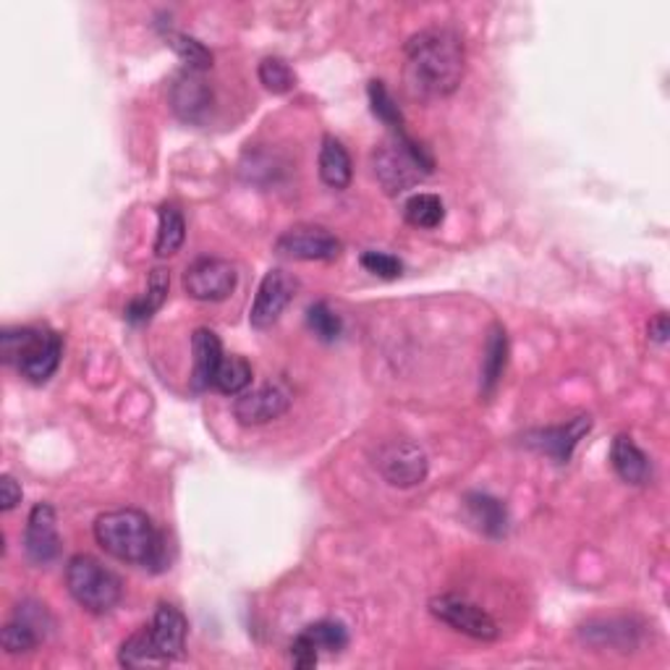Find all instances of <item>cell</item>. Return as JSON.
Returning a JSON list of instances; mask_svg holds the SVG:
<instances>
[{"label":"cell","mask_w":670,"mask_h":670,"mask_svg":"<svg viewBox=\"0 0 670 670\" xmlns=\"http://www.w3.org/2000/svg\"><path fill=\"white\" fill-rule=\"evenodd\" d=\"M296 291H299V281L294 275H288L286 270H270L265 273L262 283H259L255 305H252L249 325L255 331H268L270 325H275L278 318L286 312V307L294 301Z\"/></svg>","instance_id":"10"},{"label":"cell","mask_w":670,"mask_h":670,"mask_svg":"<svg viewBox=\"0 0 670 670\" xmlns=\"http://www.w3.org/2000/svg\"><path fill=\"white\" fill-rule=\"evenodd\" d=\"M670 335V325H668V314L666 312H657L653 320H649V338L655 340V344H666Z\"/></svg>","instance_id":"36"},{"label":"cell","mask_w":670,"mask_h":670,"mask_svg":"<svg viewBox=\"0 0 670 670\" xmlns=\"http://www.w3.org/2000/svg\"><path fill=\"white\" fill-rule=\"evenodd\" d=\"M275 252L286 259H301V262H333L344 252V244L322 226H294L275 239Z\"/></svg>","instance_id":"9"},{"label":"cell","mask_w":670,"mask_h":670,"mask_svg":"<svg viewBox=\"0 0 670 670\" xmlns=\"http://www.w3.org/2000/svg\"><path fill=\"white\" fill-rule=\"evenodd\" d=\"M610 464L626 485H644L649 477L647 453L629 435H616L610 446Z\"/></svg>","instance_id":"19"},{"label":"cell","mask_w":670,"mask_h":670,"mask_svg":"<svg viewBox=\"0 0 670 670\" xmlns=\"http://www.w3.org/2000/svg\"><path fill=\"white\" fill-rule=\"evenodd\" d=\"M407 87L414 98L438 100L459 90L464 79V42L451 29H422L409 37L407 48Z\"/></svg>","instance_id":"1"},{"label":"cell","mask_w":670,"mask_h":670,"mask_svg":"<svg viewBox=\"0 0 670 670\" xmlns=\"http://www.w3.org/2000/svg\"><path fill=\"white\" fill-rule=\"evenodd\" d=\"M157 239H155V255L157 257H170L183 246L186 239V223H183V215L176 205L163 202L157 207Z\"/></svg>","instance_id":"23"},{"label":"cell","mask_w":670,"mask_h":670,"mask_svg":"<svg viewBox=\"0 0 670 670\" xmlns=\"http://www.w3.org/2000/svg\"><path fill=\"white\" fill-rule=\"evenodd\" d=\"M24 550L27 558L35 566H48L50 561L59 558L61 537H59V518L50 503H37L29 511L27 532H24Z\"/></svg>","instance_id":"13"},{"label":"cell","mask_w":670,"mask_h":670,"mask_svg":"<svg viewBox=\"0 0 670 670\" xmlns=\"http://www.w3.org/2000/svg\"><path fill=\"white\" fill-rule=\"evenodd\" d=\"M307 325L322 344H333L340 331H344V322H340L338 314H335L325 301H314V305L307 309Z\"/></svg>","instance_id":"32"},{"label":"cell","mask_w":670,"mask_h":670,"mask_svg":"<svg viewBox=\"0 0 670 670\" xmlns=\"http://www.w3.org/2000/svg\"><path fill=\"white\" fill-rule=\"evenodd\" d=\"M581 640L592 647H616L621 653H629L631 647H636L640 642V629H634V623L626 621V618H613V621H600L590 623L579 631Z\"/></svg>","instance_id":"20"},{"label":"cell","mask_w":670,"mask_h":670,"mask_svg":"<svg viewBox=\"0 0 670 670\" xmlns=\"http://www.w3.org/2000/svg\"><path fill=\"white\" fill-rule=\"evenodd\" d=\"M166 42L170 48H173V53L179 55L183 61V66L189 68V72H207V68L212 66V53L207 50L197 37L186 35V31H166Z\"/></svg>","instance_id":"26"},{"label":"cell","mask_w":670,"mask_h":670,"mask_svg":"<svg viewBox=\"0 0 670 670\" xmlns=\"http://www.w3.org/2000/svg\"><path fill=\"white\" fill-rule=\"evenodd\" d=\"M252 383V364L244 357H223L215 372L212 388L226 396H242Z\"/></svg>","instance_id":"27"},{"label":"cell","mask_w":670,"mask_h":670,"mask_svg":"<svg viewBox=\"0 0 670 670\" xmlns=\"http://www.w3.org/2000/svg\"><path fill=\"white\" fill-rule=\"evenodd\" d=\"M403 218H407V223L414 226V229L433 231L446 220V205H442L438 194H412V197L407 199V205H403Z\"/></svg>","instance_id":"24"},{"label":"cell","mask_w":670,"mask_h":670,"mask_svg":"<svg viewBox=\"0 0 670 670\" xmlns=\"http://www.w3.org/2000/svg\"><path fill=\"white\" fill-rule=\"evenodd\" d=\"M168 291H170V275L168 270L155 268L153 273L147 278V291H144L139 299L131 301L129 307H126V320L129 322H147L153 320V314L166 305L168 299Z\"/></svg>","instance_id":"22"},{"label":"cell","mask_w":670,"mask_h":670,"mask_svg":"<svg viewBox=\"0 0 670 670\" xmlns=\"http://www.w3.org/2000/svg\"><path fill=\"white\" fill-rule=\"evenodd\" d=\"M505 362H508V335H505L503 325H492L488 344H485L482 377H479V390H482L485 398H492L498 385H501Z\"/></svg>","instance_id":"21"},{"label":"cell","mask_w":670,"mask_h":670,"mask_svg":"<svg viewBox=\"0 0 670 670\" xmlns=\"http://www.w3.org/2000/svg\"><path fill=\"white\" fill-rule=\"evenodd\" d=\"M377 472L383 474V479L394 488L409 490L416 488L427 479L429 461L427 453L412 440H390L381 446L375 456Z\"/></svg>","instance_id":"7"},{"label":"cell","mask_w":670,"mask_h":670,"mask_svg":"<svg viewBox=\"0 0 670 670\" xmlns=\"http://www.w3.org/2000/svg\"><path fill=\"white\" fill-rule=\"evenodd\" d=\"M42 640H46V636H42L29 621H24V618H18V616L14 618V621L5 623L3 631H0V644H3V649L9 655L31 653V649H35Z\"/></svg>","instance_id":"29"},{"label":"cell","mask_w":670,"mask_h":670,"mask_svg":"<svg viewBox=\"0 0 670 670\" xmlns=\"http://www.w3.org/2000/svg\"><path fill=\"white\" fill-rule=\"evenodd\" d=\"M170 107L186 124H205L212 111V90L202 74L183 72L170 85Z\"/></svg>","instance_id":"14"},{"label":"cell","mask_w":670,"mask_h":670,"mask_svg":"<svg viewBox=\"0 0 670 670\" xmlns=\"http://www.w3.org/2000/svg\"><path fill=\"white\" fill-rule=\"evenodd\" d=\"M372 170L385 192L396 197L433 173L435 157L425 144L409 137L407 129L390 131V137L372 150Z\"/></svg>","instance_id":"3"},{"label":"cell","mask_w":670,"mask_h":670,"mask_svg":"<svg viewBox=\"0 0 670 670\" xmlns=\"http://www.w3.org/2000/svg\"><path fill=\"white\" fill-rule=\"evenodd\" d=\"M68 594L77 600L85 610L103 616L121 603L124 584L111 568H105L92 555H74L66 566Z\"/></svg>","instance_id":"5"},{"label":"cell","mask_w":670,"mask_h":670,"mask_svg":"<svg viewBox=\"0 0 670 670\" xmlns=\"http://www.w3.org/2000/svg\"><path fill=\"white\" fill-rule=\"evenodd\" d=\"M18 503H22V485H18L11 474H3V477H0V508L9 514Z\"/></svg>","instance_id":"35"},{"label":"cell","mask_w":670,"mask_h":670,"mask_svg":"<svg viewBox=\"0 0 670 670\" xmlns=\"http://www.w3.org/2000/svg\"><path fill=\"white\" fill-rule=\"evenodd\" d=\"M192 353H194V370H192V390L202 394L210 390L215 383V372L223 362V344H220L218 333L210 327H197L192 335Z\"/></svg>","instance_id":"16"},{"label":"cell","mask_w":670,"mask_h":670,"mask_svg":"<svg viewBox=\"0 0 670 670\" xmlns=\"http://www.w3.org/2000/svg\"><path fill=\"white\" fill-rule=\"evenodd\" d=\"M366 98H370V107L372 113H375V118H381L385 126H390V131H401L403 126H407L401 107H398L394 94L388 92V87H385L383 81H370Z\"/></svg>","instance_id":"30"},{"label":"cell","mask_w":670,"mask_h":670,"mask_svg":"<svg viewBox=\"0 0 670 670\" xmlns=\"http://www.w3.org/2000/svg\"><path fill=\"white\" fill-rule=\"evenodd\" d=\"M590 429H592V416L579 414L574 416L571 422H566V425L532 429L524 442H527L529 448H534V451L558 461V464H568L579 442L584 440V435H590Z\"/></svg>","instance_id":"12"},{"label":"cell","mask_w":670,"mask_h":670,"mask_svg":"<svg viewBox=\"0 0 670 670\" xmlns=\"http://www.w3.org/2000/svg\"><path fill=\"white\" fill-rule=\"evenodd\" d=\"M362 268L370 270L372 275L385 278V281H394L403 273V262L394 255H385V252H364L362 255Z\"/></svg>","instance_id":"33"},{"label":"cell","mask_w":670,"mask_h":670,"mask_svg":"<svg viewBox=\"0 0 670 670\" xmlns=\"http://www.w3.org/2000/svg\"><path fill=\"white\" fill-rule=\"evenodd\" d=\"M186 616L170 603L157 605L153 623H150V636H153V644L157 655L163 657V662L181 660L183 653H186Z\"/></svg>","instance_id":"15"},{"label":"cell","mask_w":670,"mask_h":670,"mask_svg":"<svg viewBox=\"0 0 670 670\" xmlns=\"http://www.w3.org/2000/svg\"><path fill=\"white\" fill-rule=\"evenodd\" d=\"M0 357L14 364L29 383H48L63 357L61 335L50 327H14L0 335Z\"/></svg>","instance_id":"4"},{"label":"cell","mask_w":670,"mask_h":670,"mask_svg":"<svg viewBox=\"0 0 670 670\" xmlns=\"http://www.w3.org/2000/svg\"><path fill=\"white\" fill-rule=\"evenodd\" d=\"M299 634H305L318 653H340V649L349 647V629L340 621H331V618L309 623Z\"/></svg>","instance_id":"28"},{"label":"cell","mask_w":670,"mask_h":670,"mask_svg":"<svg viewBox=\"0 0 670 670\" xmlns=\"http://www.w3.org/2000/svg\"><path fill=\"white\" fill-rule=\"evenodd\" d=\"M94 540L116 561L131 566L166 568V540L144 511L118 508L94 518Z\"/></svg>","instance_id":"2"},{"label":"cell","mask_w":670,"mask_h":670,"mask_svg":"<svg viewBox=\"0 0 670 670\" xmlns=\"http://www.w3.org/2000/svg\"><path fill=\"white\" fill-rule=\"evenodd\" d=\"M183 291L197 301H223L229 299L239 283L236 268L229 259L199 257L183 270Z\"/></svg>","instance_id":"8"},{"label":"cell","mask_w":670,"mask_h":670,"mask_svg":"<svg viewBox=\"0 0 670 670\" xmlns=\"http://www.w3.org/2000/svg\"><path fill=\"white\" fill-rule=\"evenodd\" d=\"M259 81L265 85V90L273 92V94H286L296 87V74L291 72V66L283 59H275V55H270V59H265L259 63L257 68Z\"/></svg>","instance_id":"31"},{"label":"cell","mask_w":670,"mask_h":670,"mask_svg":"<svg viewBox=\"0 0 670 670\" xmlns=\"http://www.w3.org/2000/svg\"><path fill=\"white\" fill-rule=\"evenodd\" d=\"M291 660H294L296 668L307 670V668L318 666L320 653L312 647V642H309L305 634H296V640L291 642Z\"/></svg>","instance_id":"34"},{"label":"cell","mask_w":670,"mask_h":670,"mask_svg":"<svg viewBox=\"0 0 670 670\" xmlns=\"http://www.w3.org/2000/svg\"><path fill=\"white\" fill-rule=\"evenodd\" d=\"M464 511L472 527L485 537L501 540L508 532V508H505L503 501L488 495V492H469L464 498Z\"/></svg>","instance_id":"17"},{"label":"cell","mask_w":670,"mask_h":670,"mask_svg":"<svg viewBox=\"0 0 670 670\" xmlns=\"http://www.w3.org/2000/svg\"><path fill=\"white\" fill-rule=\"evenodd\" d=\"M318 166H320V179L325 186L335 189V192L349 189V183L353 179V166H351L349 150L344 147L340 139H335L331 134L322 139Z\"/></svg>","instance_id":"18"},{"label":"cell","mask_w":670,"mask_h":670,"mask_svg":"<svg viewBox=\"0 0 670 670\" xmlns=\"http://www.w3.org/2000/svg\"><path fill=\"white\" fill-rule=\"evenodd\" d=\"M291 407V394L283 385H262V388L244 390L242 396L233 401V416L239 425L259 427L268 422L281 420Z\"/></svg>","instance_id":"11"},{"label":"cell","mask_w":670,"mask_h":670,"mask_svg":"<svg viewBox=\"0 0 670 670\" xmlns=\"http://www.w3.org/2000/svg\"><path fill=\"white\" fill-rule=\"evenodd\" d=\"M118 662H121L124 668L163 666V657L157 655L153 636H150V626H142L137 634H131L129 640L121 644V649H118Z\"/></svg>","instance_id":"25"},{"label":"cell","mask_w":670,"mask_h":670,"mask_svg":"<svg viewBox=\"0 0 670 670\" xmlns=\"http://www.w3.org/2000/svg\"><path fill=\"white\" fill-rule=\"evenodd\" d=\"M429 613L438 618L440 623L451 626L459 634L472 636L477 642L498 640L501 629H498L495 618L488 610L479 608L472 600L459 597V594H440V597L429 600Z\"/></svg>","instance_id":"6"}]
</instances>
